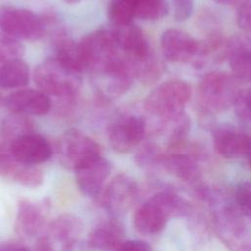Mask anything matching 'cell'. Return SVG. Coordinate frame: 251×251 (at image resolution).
Instances as JSON below:
<instances>
[{
    "label": "cell",
    "mask_w": 251,
    "mask_h": 251,
    "mask_svg": "<svg viewBox=\"0 0 251 251\" xmlns=\"http://www.w3.org/2000/svg\"><path fill=\"white\" fill-rule=\"evenodd\" d=\"M81 71L54 55L37 66L34 82L49 96L59 98L58 111H71L77 100L81 86Z\"/></svg>",
    "instance_id": "cell-1"
},
{
    "label": "cell",
    "mask_w": 251,
    "mask_h": 251,
    "mask_svg": "<svg viewBox=\"0 0 251 251\" xmlns=\"http://www.w3.org/2000/svg\"><path fill=\"white\" fill-rule=\"evenodd\" d=\"M187 202L171 190H162L152 195L134 212L133 226L143 235L161 232L172 217L187 214Z\"/></svg>",
    "instance_id": "cell-2"
},
{
    "label": "cell",
    "mask_w": 251,
    "mask_h": 251,
    "mask_svg": "<svg viewBox=\"0 0 251 251\" xmlns=\"http://www.w3.org/2000/svg\"><path fill=\"white\" fill-rule=\"evenodd\" d=\"M191 86L182 79H169L156 86L145 99L144 108L148 114L165 123L183 115L191 98Z\"/></svg>",
    "instance_id": "cell-3"
},
{
    "label": "cell",
    "mask_w": 251,
    "mask_h": 251,
    "mask_svg": "<svg viewBox=\"0 0 251 251\" xmlns=\"http://www.w3.org/2000/svg\"><path fill=\"white\" fill-rule=\"evenodd\" d=\"M215 228L219 237L234 249H251V214L235 202L221 208L215 214Z\"/></svg>",
    "instance_id": "cell-4"
},
{
    "label": "cell",
    "mask_w": 251,
    "mask_h": 251,
    "mask_svg": "<svg viewBox=\"0 0 251 251\" xmlns=\"http://www.w3.org/2000/svg\"><path fill=\"white\" fill-rule=\"evenodd\" d=\"M93 84L104 99H115L126 93L135 77L127 59L121 53L105 65L90 72Z\"/></svg>",
    "instance_id": "cell-5"
},
{
    "label": "cell",
    "mask_w": 251,
    "mask_h": 251,
    "mask_svg": "<svg viewBox=\"0 0 251 251\" xmlns=\"http://www.w3.org/2000/svg\"><path fill=\"white\" fill-rule=\"evenodd\" d=\"M235 76L223 72H210L203 75L198 86V100L203 110L219 113L233 105L239 89Z\"/></svg>",
    "instance_id": "cell-6"
},
{
    "label": "cell",
    "mask_w": 251,
    "mask_h": 251,
    "mask_svg": "<svg viewBox=\"0 0 251 251\" xmlns=\"http://www.w3.org/2000/svg\"><path fill=\"white\" fill-rule=\"evenodd\" d=\"M77 44L82 69L89 73L122 53L112 26L100 27L89 32Z\"/></svg>",
    "instance_id": "cell-7"
},
{
    "label": "cell",
    "mask_w": 251,
    "mask_h": 251,
    "mask_svg": "<svg viewBox=\"0 0 251 251\" xmlns=\"http://www.w3.org/2000/svg\"><path fill=\"white\" fill-rule=\"evenodd\" d=\"M45 17L15 6L0 8V30L18 40L34 41L47 31Z\"/></svg>",
    "instance_id": "cell-8"
},
{
    "label": "cell",
    "mask_w": 251,
    "mask_h": 251,
    "mask_svg": "<svg viewBox=\"0 0 251 251\" xmlns=\"http://www.w3.org/2000/svg\"><path fill=\"white\" fill-rule=\"evenodd\" d=\"M56 149L61 165L74 172L101 155L100 146L95 140L76 128L66 130L59 137Z\"/></svg>",
    "instance_id": "cell-9"
},
{
    "label": "cell",
    "mask_w": 251,
    "mask_h": 251,
    "mask_svg": "<svg viewBox=\"0 0 251 251\" xmlns=\"http://www.w3.org/2000/svg\"><path fill=\"white\" fill-rule=\"evenodd\" d=\"M146 120L135 114H123L108 127V140L111 147L119 153L132 151L146 134Z\"/></svg>",
    "instance_id": "cell-10"
},
{
    "label": "cell",
    "mask_w": 251,
    "mask_h": 251,
    "mask_svg": "<svg viewBox=\"0 0 251 251\" xmlns=\"http://www.w3.org/2000/svg\"><path fill=\"white\" fill-rule=\"evenodd\" d=\"M138 195V186L128 175H117L105 185L99 199L102 207L112 216L126 214L134 204Z\"/></svg>",
    "instance_id": "cell-11"
},
{
    "label": "cell",
    "mask_w": 251,
    "mask_h": 251,
    "mask_svg": "<svg viewBox=\"0 0 251 251\" xmlns=\"http://www.w3.org/2000/svg\"><path fill=\"white\" fill-rule=\"evenodd\" d=\"M112 28L120 50L132 70L154 54L143 30L133 22L126 25H112Z\"/></svg>",
    "instance_id": "cell-12"
},
{
    "label": "cell",
    "mask_w": 251,
    "mask_h": 251,
    "mask_svg": "<svg viewBox=\"0 0 251 251\" xmlns=\"http://www.w3.org/2000/svg\"><path fill=\"white\" fill-rule=\"evenodd\" d=\"M0 176L29 188L40 186L44 180L43 171L18 160L8 141L0 142Z\"/></svg>",
    "instance_id": "cell-13"
},
{
    "label": "cell",
    "mask_w": 251,
    "mask_h": 251,
    "mask_svg": "<svg viewBox=\"0 0 251 251\" xmlns=\"http://www.w3.org/2000/svg\"><path fill=\"white\" fill-rule=\"evenodd\" d=\"M49 204L45 201L33 202L21 200L18 203L15 231L23 240L41 235L47 226Z\"/></svg>",
    "instance_id": "cell-14"
},
{
    "label": "cell",
    "mask_w": 251,
    "mask_h": 251,
    "mask_svg": "<svg viewBox=\"0 0 251 251\" xmlns=\"http://www.w3.org/2000/svg\"><path fill=\"white\" fill-rule=\"evenodd\" d=\"M164 57L173 63L195 61L200 49V41L184 30L171 27L163 31L160 37Z\"/></svg>",
    "instance_id": "cell-15"
},
{
    "label": "cell",
    "mask_w": 251,
    "mask_h": 251,
    "mask_svg": "<svg viewBox=\"0 0 251 251\" xmlns=\"http://www.w3.org/2000/svg\"><path fill=\"white\" fill-rule=\"evenodd\" d=\"M111 171V163L102 155L97 156L75 171L78 188L84 195L97 199L106 185Z\"/></svg>",
    "instance_id": "cell-16"
},
{
    "label": "cell",
    "mask_w": 251,
    "mask_h": 251,
    "mask_svg": "<svg viewBox=\"0 0 251 251\" xmlns=\"http://www.w3.org/2000/svg\"><path fill=\"white\" fill-rule=\"evenodd\" d=\"M212 139L218 154L226 159H234L245 156L249 133L231 124L222 123L214 126Z\"/></svg>",
    "instance_id": "cell-17"
},
{
    "label": "cell",
    "mask_w": 251,
    "mask_h": 251,
    "mask_svg": "<svg viewBox=\"0 0 251 251\" xmlns=\"http://www.w3.org/2000/svg\"><path fill=\"white\" fill-rule=\"evenodd\" d=\"M4 105L12 113L26 116H41L51 110L52 101L50 96L39 88H24L6 96Z\"/></svg>",
    "instance_id": "cell-18"
},
{
    "label": "cell",
    "mask_w": 251,
    "mask_h": 251,
    "mask_svg": "<svg viewBox=\"0 0 251 251\" xmlns=\"http://www.w3.org/2000/svg\"><path fill=\"white\" fill-rule=\"evenodd\" d=\"M226 57L236 79L251 81V34L242 32L226 39Z\"/></svg>",
    "instance_id": "cell-19"
},
{
    "label": "cell",
    "mask_w": 251,
    "mask_h": 251,
    "mask_svg": "<svg viewBox=\"0 0 251 251\" xmlns=\"http://www.w3.org/2000/svg\"><path fill=\"white\" fill-rule=\"evenodd\" d=\"M10 143L14 156L27 165L37 166L49 160L52 155L48 140L35 132L25 134Z\"/></svg>",
    "instance_id": "cell-20"
},
{
    "label": "cell",
    "mask_w": 251,
    "mask_h": 251,
    "mask_svg": "<svg viewBox=\"0 0 251 251\" xmlns=\"http://www.w3.org/2000/svg\"><path fill=\"white\" fill-rule=\"evenodd\" d=\"M83 231V224L80 219L72 214H63L46 226L43 232L52 243H60L64 250L73 249L77 243Z\"/></svg>",
    "instance_id": "cell-21"
},
{
    "label": "cell",
    "mask_w": 251,
    "mask_h": 251,
    "mask_svg": "<svg viewBox=\"0 0 251 251\" xmlns=\"http://www.w3.org/2000/svg\"><path fill=\"white\" fill-rule=\"evenodd\" d=\"M124 229L122 225L116 220L104 222L94 227L87 236V245L96 250H119L124 240Z\"/></svg>",
    "instance_id": "cell-22"
},
{
    "label": "cell",
    "mask_w": 251,
    "mask_h": 251,
    "mask_svg": "<svg viewBox=\"0 0 251 251\" xmlns=\"http://www.w3.org/2000/svg\"><path fill=\"white\" fill-rule=\"evenodd\" d=\"M28 82L29 67L22 58L12 59L0 66V88H21Z\"/></svg>",
    "instance_id": "cell-23"
},
{
    "label": "cell",
    "mask_w": 251,
    "mask_h": 251,
    "mask_svg": "<svg viewBox=\"0 0 251 251\" xmlns=\"http://www.w3.org/2000/svg\"><path fill=\"white\" fill-rule=\"evenodd\" d=\"M160 167L183 181L195 179L198 174L194 160L189 155L183 153L162 154Z\"/></svg>",
    "instance_id": "cell-24"
},
{
    "label": "cell",
    "mask_w": 251,
    "mask_h": 251,
    "mask_svg": "<svg viewBox=\"0 0 251 251\" xmlns=\"http://www.w3.org/2000/svg\"><path fill=\"white\" fill-rule=\"evenodd\" d=\"M12 114L3 120L0 126L1 135L5 141L12 142L25 134L34 132V124L26 115Z\"/></svg>",
    "instance_id": "cell-25"
},
{
    "label": "cell",
    "mask_w": 251,
    "mask_h": 251,
    "mask_svg": "<svg viewBox=\"0 0 251 251\" xmlns=\"http://www.w3.org/2000/svg\"><path fill=\"white\" fill-rule=\"evenodd\" d=\"M168 0H135V18L143 21H159L170 12Z\"/></svg>",
    "instance_id": "cell-26"
},
{
    "label": "cell",
    "mask_w": 251,
    "mask_h": 251,
    "mask_svg": "<svg viewBox=\"0 0 251 251\" xmlns=\"http://www.w3.org/2000/svg\"><path fill=\"white\" fill-rule=\"evenodd\" d=\"M108 15L112 25H126L135 19V0H111Z\"/></svg>",
    "instance_id": "cell-27"
},
{
    "label": "cell",
    "mask_w": 251,
    "mask_h": 251,
    "mask_svg": "<svg viewBox=\"0 0 251 251\" xmlns=\"http://www.w3.org/2000/svg\"><path fill=\"white\" fill-rule=\"evenodd\" d=\"M24 53L25 47L21 40L0 32V66L12 59L22 58Z\"/></svg>",
    "instance_id": "cell-28"
},
{
    "label": "cell",
    "mask_w": 251,
    "mask_h": 251,
    "mask_svg": "<svg viewBox=\"0 0 251 251\" xmlns=\"http://www.w3.org/2000/svg\"><path fill=\"white\" fill-rule=\"evenodd\" d=\"M161 156L162 154L155 144L147 143L141 146L136 152L135 160L138 166L146 170H151L157 166H160Z\"/></svg>",
    "instance_id": "cell-29"
},
{
    "label": "cell",
    "mask_w": 251,
    "mask_h": 251,
    "mask_svg": "<svg viewBox=\"0 0 251 251\" xmlns=\"http://www.w3.org/2000/svg\"><path fill=\"white\" fill-rule=\"evenodd\" d=\"M233 106L236 115L243 121L251 123V88L239 89Z\"/></svg>",
    "instance_id": "cell-30"
},
{
    "label": "cell",
    "mask_w": 251,
    "mask_h": 251,
    "mask_svg": "<svg viewBox=\"0 0 251 251\" xmlns=\"http://www.w3.org/2000/svg\"><path fill=\"white\" fill-rule=\"evenodd\" d=\"M235 19L242 32L251 34V0H236Z\"/></svg>",
    "instance_id": "cell-31"
},
{
    "label": "cell",
    "mask_w": 251,
    "mask_h": 251,
    "mask_svg": "<svg viewBox=\"0 0 251 251\" xmlns=\"http://www.w3.org/2000/svg\"><path fill=\"white\" fill-rule=\"evenodd\" d=\"M234 202L243 211L251 214V181H242L234 188Z\"/></svg>",
    "instance_id": "cell-32"
},
{
    "label": "cell",
    "mask_w": 251,
    "mask_h": 251,
    "mask_svg": "<svg viewBox=\"0 0 251 251\" xmlns=\"http://www.w3.org/2000/svg\"><path fill=\"white\" fill-rule=\"evenodd\" d=\"M174 18L176 22H185L194 11V0H172Z\"/></svg>",
    "instance_id": "cell-33"
},
{
    "label": "cell",
    "mask_w": 251,
    "mask_h": 251,
    "mask_svg": "<svg viewBox=\"0 0 251 251\" xmlns=\"http://www.w3.org/2000/svg\"><path fill=\"white\" fill-rule=\"evenodd\" d=\"M150 251L152 250V247L150 246L149 243L143 240H123L120 247L119 251Z\"/></svg>",
    "instance_id": "cell-34"
},
{
    "label": "cell",
    "mask_w": 251,
    "mask_h": 251,
    "mask_svg": "<svg viewBox=\"0 0 251 251\" xmlns=\"http://www.w3.org/2000/svg\"><path fill=\"white\" fill-rule=\"evenodd\" d=\"M29 247L22 240H5L0 241V251H20L28 250Z\"/></svg>",
    "instance_id": "cell-35"
},
{
    "label": "cell",
    "mask_w": 251,
    "mask_h": 251,
    "mask_svg": "<svg viewBox=\"0 0 251 251\" xmlns=\"http://www.w3.org/2000/svg\"><path fill=\"white\" fill-rule=\"evenodd\" d=\"M248 133H249V141H248V146H247V150H246L244 157L246 158L247 163H248L249 167L251 168V131Z\"/></svg>",
    "instance_id": "cell-36"
},
{
    "label": "cell",
    "mask_w": 251,
    "mask_h": 251,
    "mask_svg": "<svg viewBox=\"0 0 251 251\" xmlns=\"http://www.w3.org/2000/svg\"><path fill=\"white\" fill-rule=\"evenodd\" d=\"M213 1L221 5H234V3L236 2V0H213Z\"/></svg>",
    "instance_id": "cell-37"
},
{
    "label": "cell",
    "mask_w": 251,
    "mask_h": 251,
    "mask_svg": "<svg viewBox=\"0 0 251 251\" xmlns=\"http://www.w3.org/2000/svg\"><path fill=\"white\" fill-rule=\"evenodd\" d=\"M66 3H69V4H75L77 2H79L80 0H64Z\"/></svg>",
    "instance_id": "cell-38"
},
{
    "label": "cell",
    "mask_w": 251,
    "mask_h": 251,
    "mask_svg": "<svg viewBox=\"0 0 251 251\" xmlns=\"http://www.w3.org/2000/svg\"><path fill=\"white\" fill-rule=\"evenodd\" d=\"M1 101H2V97H1V95H0V103H1Z\"/></svg>",
    "instance_id": "cell-39"
}]
</instances>
